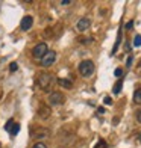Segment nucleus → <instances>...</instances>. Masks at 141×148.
<instances>
[{
	"label": "nucleus",
	"mask_w": 141,
	"mask_h": 148,
	"mask_svg": "<svg viewBox=\"0 0 141 148\" xmlns=\"http://www.w3.org/2000/svg\"><path fill=\"white\" fill-rule=\"evenodd\" d=\"M52 83H53V76H52L50 73H39V74H38L37 85H38L41 89H44V91L50 89Z\"/></svg>",
	"instance_id": "1"
},
{
	"label": "nucleus",
	"mask_w": 141,
	"mask_h": 148,
	"mask_svg": "<svg viewBox=\"0 0 141 148\" xmlns=\"http://www.w3.org/2000/svg\"><path fill=\"white\" fill-rule=\"evenodd\" d=\"M79 73H80V76H84V77H90L91 74L94 73V64H93V60H82V62L79 64Z\"/></svg>",
	"instance_id": "2"
},
{
	"label": "nucleus",
	"mask_w": 141,
	"mask_h": 148,
	"mask_svg": "<svg viewBox=\"0 0 141 148\" xmlns=\"http://www.w3.org/2000/svg\"><path fill=\"white\" fill-rule=\"evenodd\" d=\"M55 60H56V53L53 51V50H49L46 53V55L43 56V59L39 60V64H41L43 68H49L50 65L55 64Z\"/></svg>",
	"instance_id": "3"
},
{
	"label": "nucleus",
	"mask_w": 141,
	"mask_h": 148,
	"mask_svg": "<svg viewBox=\"0 0 141 148\" xmlns=\"http://www.w3.org/2000/svg\"><path fill=\"white\" fill-rule=\"evenodd\" d=\"M47 51H49V49H47V44H46V42H39V44H37L35 47H33L32 56L35 58V59H39V60H41L43 56L46 55Z\"/></svg>",
	"instance_id": "4"
},
{
	"label": "nucleus",
	"mask_w": 141,
	"mask_h": 148,
	"mask_svg": "<svg viewBox=\"0 0 141 148\" xmlns=\"http://www.w3.org/2000/svg\"><path fill=\"white\" fill-rule=\"evenodd\" d=\"M64 100H65V97L58 91H52L49 94V104L50 106H59V104L64 103Z\"/></svg>",
	"instance_id": "5"
},
{
	"label": "nucleus",
	"mask_w": 141,
	"mask_h": 148,
	"mask_svg": "<svg viewBox=\"0 0 141 148\" xmlns=\"http://www.w3.org/2000/svg\"><path fill=\"white\" fill-rule=\"evenodd\" d=\"M90 26H91V20L90 18H80L77 21V30L79 32H85V30L90 29Z\"/></svg>",
	"instance_id": "6"
},
{
	"label": "nucleus",
	"mask_w": 141,
	"mask_h": 148,
	"mask_svg": "<svg viewBox=\"0 0 141 148\" xmlns=\"http://www.w3.org/2000/svg\"><path fill=\"white\" fill-rule=\"evenodd\" d=\"M50 107L47 106V104H41L39 106V109H38V116L41 118V119H47L50 116Z\"/></svg>",
	"instance_id": "7"
},
{
	"label": "nucleus",
	"mask_w": 141,
	"mask_h": 148,
	"mask_svg": "<svg viewBox=\"0 0 141 148\" xmlns=\"http://www.w3.org/2000/svg\"><path fill=\"white\" fill-rule=\"evenodd\" d=\"M32 24H33V18L30 15H26L23 17L21 23H20V27H21V30H29L32 27Z\"/></svg>",
	"instance_id": "8"
},
{
	"label": "nucleus",
	"mask_w": 141,
	"mask_h": 148,
	"mask_svg": "<svg viewBox=\"0 0 141 148\" xmlns=\"http://www.w3.org/2000/svg\"><path fill=\"white\" fill-rule=\"evenodd\" d=\"M56 83H58L59 86H62V88H65V89L73 88V82H71V80H68V79H58Z\"/></svg>",
	"instance_id": "9"
},
{
	"label": "nucleus",
	"mask_w": 141,
	"mask_h": 148,
	"mask_svg": "<svg viewBox=\"0 0 141 148\" xmlns=\"http://www.w3.org/2000/svg\"><path fill=\"white\" fill-rule=\"evenodd\" d=\"M47 136H49V130L44 129V127H39L38 132L35 133V138L37 139H43V138H47Z\"/></svg>",
	"instance_id": "10"
},
{
	"label": "nucleus",
	"mask_w": 141,
	"mask_h": 148,
	"mask_svg": "<svg viewBox=\"0 0 141 148\" xmlns=\"http://www.w3.org/2000/svg\"><path fill=\"white\" fill-rule=\"evenodd\" d=\"M120 42H122V29L118 30V36H117V41H115V45H114V49H112V55H115V53H117Z\"/></svg>",
	"instance_id": "11"
},
{
	"label": "nucleus",
	"mask_w": 141,
	"mask_h": 148,
	"mask_svg": "<svg viewBox=\"0 0 141 148\" xmlns=\"http://www.w3.org/2000/svg\"><path fill=\"white\" fill-rule=\"evenodd\" d=\"M122 88H123V82H122V80H118V82H117L115 85H114V88H112V92H114V94H115V95H117V94H120V91H122Z\"/></svg>",
	"instance_id": "12"
},
{
	"label": "nucleus",
	"mask_w": 141,
	"mask_h": 148,
	"mask_svg": "<svg viewBox=\"0 0 141 148\" xmlns=\"http://www.w3.org/2000/svg\"><path fill=\"white\" fill-rule=\"evenodd\" d=\"M133 101H135V104H141V88L137 89L133 94Z\"/></svg>",
	"instance_id": "13"
},
{
	"label": "nucleus",
	"mask_w": 141,
	"mask_h": 148,
	"mask_svg": "<svg viewBox=\"0 0 141 148\" xmlns=\"http://www.w3.org/2000/svg\"><path fill=\"white\" fill-rule=\"evenodd\" d=\"M18 132H20V124L14 123V125H12V129L9 130V133L12 134V136H15V134H18Z\"/></svg>",
	"instance_id": "14"
},
{
	"label": "nucleus",
	"mask_w": 141,
	"mask_h": 148,
	"mask_svg": "<svg viewBox=\"0 0 141 148\" xmlns=\"http://www.w3.org/2000/svg\"><path fill=\"white\" fill-rule=\"evenodd\" d=\"M12 125H14V119H8V121H6V124H5L6 132H9V130L12 129Z\"/></svg>",
	"instance_id": "15"
},
{
	"label": "nucleus",
	"mask_w": 141,
	"mask_h": 148,
	"mask_svg": "<svg viewBox=\"0 0 141 148\" xmlns=\"http://www.w3.org/2000/svg\"><path fill=\"white\" fill-rule=\"evenodd\" d=\"M133 45L141 47V35H135V38H133Z\"/></svg>",
	"instance_id": "16"
},
{
	"label": "nucleus",
	"mask_w": 141,
	"mask_h": 148,
	"mask_svg": "<svg viewBox=\"0 0 141 148\" xmlns=\"http://www.w3.org/2000/svg\"><path fill=\"white\" fill-rule=\"evenodd\" d=\"M94 148H108V144L105 142V140H99V142L96 144V147Z\"/></svg>",
	"instance_id": "17"
},
{
	"label": "nucleus",
	"mask_w": 141,
	"mask_h": 148,
	"mask_svg": "<svg viewBox=\"0 0 141 148\" xmlns=\"http://www.w3.org/2000/svg\"><path fill=\"white\" fill-rule=\"evenodd\" d=\"M17 70H18V64H17V62H12V64L9 65V71H11V73H15Z\"/></svg>",
	"instance_id": "18"
},
{
	"label": "nucleus",
	"mask_w": 141,
	"mask_h": 148,
	"mask_svg": "<svg viewBox=\"0 0 141 148\" xmlns=\"http://www.w3.org/2000/svg\"><path fill=\"white\" fill-rule=\"evenodd\" d=\"M32 148H47V145L44 142H37V144H33Z\"/></svg>",
	"instance_id": "19"
},
{
	"label": "nucleus",
	"mask_w": 141,
	"mask_h": 148,
	"mask_svg": "<svg viewBox=\"0 0 141 148\" xmlns=\"http://www.w3.org/2000/svg\"><path fill=\"white\" fill-rule=\"evenodd\" d=\"M114 76H115V77H122L123 76V70L122 68H117L115 71H114Z\"/></svg>",
	"instance_id": "20"
},
{
	"label": "nucleus",
	"mask_w": 141,
	"mask_h": 148,
	"mask_svg": "<svg viewBox=\"0 0 141 148\" xmlns=\"http://www.w3.org/2000/svg\"><path fill=\"white\" fill-rule=\"evenodd\" d=\"M103 103H105V104H111V103H112L111 97H105V98H103Z\"/></svg>",
	"instance_id": "21"
},
{
	"label": "nucleus",
	"mask_w": 141,
	"mask_h": 148,
	"mask_svg": "<svg viewBox=\"0 0 141 148\" xmlns=\"http://www.w3.org/2000/svg\"><path fill=\"white\" fill-rule=\"evenodd\" d=\"M132 60H133V58H132V56H129V58H127V62H126V66H131V65H132Z\"/></svg>",
	"instance_id": "22"
},
{
	"label": "nucleus",
	"mask_w": 141,
	"mask_h": 148,
	"mask_svg": "<svg viewBox=\"0 0 141 148\" xmlns=\"http://www.w3.org/2000/svg\"><path fill=\"white\" fill-rule=\"evenodd\" d=\"M132 27H133V21H129V23L126 24V29H127V30H131Z\"/></svg>",
	"instance_id": "23"
},
{
	"label": "nucleus",
	"mask_w": 141,
	"mask_h": 148,
	"mask_svg": "<svg viewBox=\"0 0 141 148\" xmlns=\"http://www.w3.org/2000/svg\"><path fill=\"white\" fill-rule=\"evenodd\" d=\"M137 121H138V123H141V109L137 112Z\"/></svg>",
	"instance_id": "24"
},
{
	"label": "nucleus",
	"mask_w": 141,
	"mask_h": 148,
	"mask_svg": "<svg viewBox=\"0 0 141 148\" xmlns=\"http://www.w3.org/2000/svg\"><path fill=\"white\" fill-rule=\"evenodd\" d=\"M70 3H71L70 0H64V2H61V5H64V6H65V5H70Z\"/></svg>",
	"instance_id": "25"
},
{
	"label": "nucleus",
	"mask_w": 141,
	"mask_h": 148,
	"mask_svg": "<svg viewBox=\"0 0 141 148\" xmlns=\"http://www.w3.org/2000/svg\"><path fill=\"white\" fill-rule=\"evenodd\" d=\"M138 140H140V142H141V133H140V136H138Z\"/></svg>",
	"instance_id": "26"
}]
</instances>
